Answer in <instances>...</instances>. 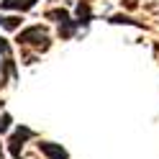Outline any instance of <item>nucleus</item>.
Here are the masks:
<instances>
[{
  "instance_id": "11",
  "label": "nucleus",
  "mask_w": 159,
  "mask_h": 159,
  "mask_svg": "<svg viewBox=\"0 0 159 159\" xmlns=\"http://www.w3.org/2000/svg\"><path fill=\"white\" fill-rule=\"evenodd\" d=\"M121 3H123L126 8H136V3H139V0H121Z\"/></svg>"
},
{
  "instance_id": "1",
  "label": "nucleus",
  "mask_w": 159,
  "mask_h": 159,
  "mask_svg": "<svg viewBox=\"0 0 159 159\" xmlns=\"http://www.w3.org/2000/svg\"><path fill=\"white\" fill-rule=\"evenodd\" d=\"M16 41L21 44V46H34V49H39V52H46V49L52 46L49 31H46L44 26H31V28H26V31L18 34Z\"/></svg>"
},
{
  "instance_id": "5",
  "label": "nucleus",
  "mask_w": 159,
  "mask_h": 159,
  "mask_svg": "<svg viewBox=\"0 0 159 159\" xmlns=\"http://www.w3.org/2000/svg\"><path fill=\"white\" fill-rule=\"evenodd\" d=\"M34 5H36V0H3L0 3V11H21V13H26Z\"/></svg>"
},
{
  "instance_id": "7",
  "label": "nucleus",
  "mask_w": 159,
  "mask_h": 159,
  "mask_svg": "<svg viewBox=\"0 0 159 159\" xmlns=\"http://www.w3.org/2000/svg\"><path fill=\"white\" fill-rule=\"evenodd\" d=\"M0 26H3V28H11V31H13V28L21 26V18H18V16H0Z\"/></svg>"
},
{
  "instance_id": "2",
  "label": "nucleus",
  "mask_w": 159,
  "mask_h": 159,
  "mask_svg": "<svg viewBox=\"0 0 159 159\" xmlns=\"http://www.w3.org/2000/svg\"><path fill=\"white\" fill-rule=\"evenodd\" d=\"M36 136V131L34 128H28V126H18L16 131H13V136L8 139V149H11V157L13 159H23V144L28 141V139H34Z\"/></svg>"
},
{
  "instance_id": "6",
  "label": "nucleus",
  "mask_w": 159,
  "mask_h": 159,
  "mask_svg": "<svg viewBox=\"0 0 159 159\" xmlns=\"http://www.w3.org/2000/svg\"><path fill=\"white\" fill-rule=\"evenodd\" d=\"M90 21H93L90 3H87V0H80V3H77V26H87Z\"/></svg>"
},
{
  "instance_id": "8",
  "label": "nucleus",
  "mask_w": 159,
  "mask_h": 159,
  "mask_svg": "<svg viewBox=\"0 0 159 159\" xmlns=\"http://www.w3.org/2000/svg\"><path fill=\"white\" fill-rule=\"evenodd\" d=\"M11 123H13V121H11V116L3 111V103H0V134H5L8 128H11Z\"/></svg>"
},
{
  "instance_id": "10",
  "label": "nucleus",
  "mask_w": 159,
  "mask_h": 159,
  "mask_svg": "<svg viewBox=\"0 0 159 159\" xmlns=\"http://www.w3.org/2000/svg\"><path fill=\"white\" fill-rule=\"evenodd\" d=\"M0 54H5L8 59H11V46H8V41H5L3 36H0Z\"/></svg>"
},
{
  "instance_id": "9",
  "label": "nucleus",
  "mask_w": 159,
  "mask_h": 159,
  "mask_svg": "<svg viewBox=\"0 0 159 159\" xmlns=\"http://www.w3.org/2000/svg\"><path fill=\"white\" fill-rule=\"evenodd\" d=\"M111 23H131V26H139L134 18H126V16H113V18H111Z\"/></svg>"
},
{
  "instance_id": "3",
  "label": "nucleus",
  "mask_w": 159,
  "mask_h": 159,
  "mask_svg": "<svg viewBox=\"0 0 159 159\" xmlns=\"http://www.w3.org/2000/svg\"><path fill=\"white\" fill-rule=\"evenodd\" d=\"M46 18H57V21H59V36H62V39H72V36H75V31H77V21H72V18H69V13L64 11V8L49 11Z\"/></svg>"
},
{
  "instance_id": "4",
  "label": "nucleus",
  "mask_w": 159,
  "mask_h": 159,
  "mask_svg": "<svg viewBox=\"0 0 159 159\" xmlns=\"http://www.w3.org/2000/svg\"><path fill=\"white\" fill-rule=\"evenodd\" d=\"M39 152L46 154L49 159H69V154L64 152L59 144H52V141H39Z\"/></svg>"
}]
</instances>
